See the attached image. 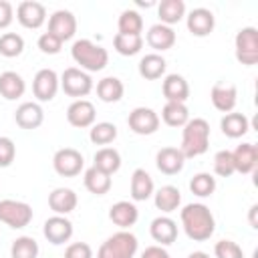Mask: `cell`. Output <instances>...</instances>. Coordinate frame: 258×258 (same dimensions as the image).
Listing matches in <instances>:
<instances>
[{"label": "cell", "mask_w": 258, "mask_h": 258, "mask_svg": "<svg viewBox=\"0 0 258 258\" xmlns=\"http://www.w3.org/2000/svg\"><path fill=\"white\" fill-rule=\"evenodd\" d=\"M179 218H181V226H183L185 236L189 240H194V242H206V240H210L212 234H214V230H216L214 214L204 204H187L181 210Z\"/></svg>", "instance_id": "obj_1"}, {"label": "cell", "mask_w": 258, "mask_h": 258, "mask_svg": "<svg viewBox=\"0 0 258 258\" xmlns=\"http://www.w3.org/2000/svg\"><path fill=\"white\" fill-rule=\"evenodd\" d=\"M208 145H210V123L202 117L189 119L183 125V131H181L179 151L183 153V157L185 159L187 157H198V155L208 151Z\"/></svg>", "instance_id": "obj_2"}, {"label": "cell", "mask_w": 258, "mask_h": 258, "mask_svg": "<svg viewBox=\"0 0 258 258\" xmlns=\"http://www.w3.org/2000/svg\"><path fill=\"white\" fill-rule=\"evenodd\" d=\"M71 56L77 64H81V71L85 73H97L103 71L109 62V52L101 44H95L89 38H81L73 42Z\"/></svg>", "instance_id": "obj_3"}, {"label": "cell", "mask_w": 258, "mask_h": 258, "mask_svg": "<svg viewBox=\"0 0 258 258\" xmlns=\"http://www.w3.org/2000/svg\"><path fill=\"white\" fill-rule=\"evenodd\" d=\"M137 248H139V242H137L135 234L121 230V232L109 236L101 244L97 258H133Z\"/></svg>", "instance_id": "obj_4"}, {"label": "cell", "mask_w": 258, "mask_h": 258, "mask_svg": "<svg viewBox=\"0 0 258 258\" xmlns=\"http://www.w3.org/2000/svg\"><path fill=\"white\" fill-rule=\"evenodd\" d=\"M32 220V208L26 202H18V200H0V222L20 230L26 228Z\"/></svg>", "instance_id": "obj_5"}, {"label": "cell", "mask_w": 258, "mask_h": 258, "mask_svg": "<svg viewBox=\"0 0 258 258\" xmlns=\"http://www.w3.org/2000/svg\"><path fill=\"white\" fill-rule=\"evenodd\" d=\"M234 44H236L238 62H242L246 67H252L258 62V30L254 26L240 28L234 38Z\"/></svg>", "instance_id": "obj_6"}, {"label": "cell", "mask_w": 258, "mask_h": 258, "mask_svg": "<svg viewBox=\"0 0 258 258\" xmlns=\"http://www.w3.org/2000/svg\"><path fill=\"white\" fill-rule=\"evenodd\" d=\"M60 87L69 97L83 99L93 91V79L89 73H85L77 67H69L60 75Z\"/></svg>", "instance_id": "obj_7"}, {"label": "cell", "mask_w": 258, "mask_h": 258, "mask_svg": "<svg viewBox=\"0 0 258 258\" xmlns=\"http://www.w3.org/2000/svg\"><path fill=\"white\" fill-rule=\"evenodd\" d=\"M83 165H85V159H83L81 151H77L73 147H62L52 157V167L62 177H75V175H79L81 169H83Z\"/></svg>", "instance_id": "obj_8"}, {"label": "cell", "mask_w": 258, "mask_h": 258, "mask_svg": "<svg viewBox=\"0 0 258 258\" xmlns=\"http://www.w3.org/2000/svg\"><path fill=\"white\" fill-rule=\"evenodd\" d=\"M127 125L137 135H151L159 129V115L149 107H135L127 117Z\"/></svg>", "instance_id": "obj_9"}, {"label": "cell", "mask_w": 258, "mask_h": 258, "mask_svg": "<svg viewBox=\"0 0 258 258\" xmlns=\"http://www.w3.org/2000/svg\"><path fill=\"white\" fill-rule=\"evenodd\" d=\"M50 34H54L60 42L71 40L77 32V18L71 10H56L50 14L48 18V30Z\"/></svg>", "instance_id": "obj_10"}, {"label": "cell", "mask_w": 258, "mask_h": 258, "mask_svg": "<svg viewBox=\"0 0 258 258\" xmlns=\"http://www.w3.org/2000/svg\"><path fill=\"white\" fill-rule=\"evenodd\" d=\"M58 85H60V79L58 75L52 71V69H40L36 75H34V81H32V93L38 101H52L56 91H58Z\"/></svg>", "instance_id": "obj_11"}, {"label": "cell", "mask_w": 258, "mask_h": 258, "mask_svg": "<svg viewBox=\"0 0 258 258\" xmlns=\"http://www.w3.org/2000/svg\"><path fill=\"white\" fill-rule=\"evenodd\" d=\"M42 234H44V238H46L50 244H54V246L64 244V242H69L71 236H73V222H71L69 218H64V216H56V214H54V216H50V218L44 222Z\"/></svg>", "instance_id": "obj_12"}, {"label": "cell", "mask_w": 258, "mask_h": 258, "mask_svg": "<svg viewBox=\"0 0 258 258\" xmlns=\"http://www.w3.org/2000/svg\"><path fill=\"white\" fill-rule=\"evenodd\" d=\"M67 121L79 129L93 127L95 125V105L87 99H75L67 109Z\"/></svg>", "instance_id": "obj_13"}, {"label": "cell", "mask_w": 258, "mask_h": 258, "mask_svg": "<svg viewBox=\"0 0 258 258\" xmlns=\"http://www.w3.org/2000/svg\"><path fill=\"white\" fill-rule=\"evenodd\" d=\"M16 18L24 28H40L46 20V8L40 2L24 0L16 8Z\"/></svg>", "instance_id": "obj_14"}, {"label": "cell", "mask_w": 258, "mask_h": 258, "mask_svg": "<svg viewBox=\"0 0 258 258\" xmlns=\"http://www.w3.org/2000/svg\"><path fill=\"white\" fill-rule=\"evenodd\" d=\"M212 105L222 113H232L238 103V89L232 83H216L210 91Z\"/></svg>", "instance_id": "obj_15"}, {"label": "cell", "mask_w": 258, "mask_h": 258, "mask_svg": "<svg viewBox=\"0 0 258 258\" xmlns=\"http://www.w3.org/2000/svg\"><path fill=\"white\" fill-rule=\"evenodd\" d=\"M155 165L165 175H175L183 169L185 157L179 151V147H161L155 155Z\"/></svg>", "instance_id": "obj_16"}, {"label": "cell", "mask_w": 258, "mask_h": 258, "mask_svg": "<svg viewBox=\"0 0 258 258\" xmlns=\"http://www.w3.org/2000/svg\"><path fill=\"white\" fill-rule=\"evenodd\" d=\"M161 91H163V97L167 99V103H185L189 97V85L177 73H171L163 79Z\"/></svg>", "instance_id": "obj_17"}, {"label": "cell", "mask_w": 258, "mask_h": 258, "mask_svg": "<svg viewBox=\"0 0 258 258\" xmlns=\"http://www.w3.org/2000/svg\"><path fill=\"white\" fill-rule=\"evenodd\" d=\"M216 26L214 12L208 8H194L187 14V30L194 36H208Z\"/></svg>", "instance_id": "obj_18"}, {"label": "cell", "mask_w": 258, "mask_h": 258, "mask_svg": "<svg viewBox=\"0 0 258 258\" xmlns=\"http://www.w3.org/2000/svg\"><path fill=\"white\" fill-rule=\"evenodd\" d=\"M234 159V169L238 173H252L258 165V149L254 143H240L232 151Z\"/></svg>", "instance_id": "obj_19"}, {"label": "cell", "mask_w": 258, "mask_h": 258, "mask_svg": "<svg viewBox=\"0 0 258 258\" xmlns=\"http://www.w3.org/2000/svg\"><path fill=\"white\" fill-rule=\"evenodd\" d=\"M137 218H139V210L133 202L121 200V202H117L109 208V220L115 226H119L121 230H127L129 226H133L137 222Z\"/></svg>", "instance_id": "obj_20"}, {"label": "cell", "mask_w": 258, "mask_h": 258, "mask_svg": "<svg viewBox=\"0 0 258 258\" xmlns=\"http://www.w3.org/2000/svg\"><path fill=\"white\" fill-rule=\"evenodd\" d=\"M149 234H151V238H153L159 246H169V244H173L175 238H177V224H175L171 218H167V216H159V218H155V220L151 222Z\"/></svg>", "instance_id": "obj_21"}, {"label": "cell", "mask_w": 258, "mask_h": 258, "mask_svg": "<svg viewBox=\"0 0 258 258\" xmlns=\"http://www.w3.org/2000/svg\"><path fill=\"white\" fill-rule=\"evenodd\" d=\"M14 121H16V125L22 127V129H36V127H40L42 121H44V111H42V107H40L38 103H30V101H28V103H22V105L16 109Z\"/></svg>", "instance_id": "obj_22"}, {"label": "cell", "mask_w": 258, "mask_h": 258, "mask_svg": "<svg viewBox=\"0 0 258 258\" xmlns=\"http://www.w3.org/2000/svg\"><path fill=\"white\" fill-rule=\"evenodd\" d=\"M77 194L71 187H56L48 194V206L56 216H67L77 208Z\"/></svg>", "instance_id": "obj_23"}, {"label": "cell", "mask_w": 258, "mask_h": 258, "mask_svg": "<svg viewBox=\"0 0 258 258\" xmlns=\"http://www.w3.org/2000/svg\"><path fill=\"white\" fill-rule=\"evenodd\" d=\"M147 44L155 50H167L175 44V30L171 26H165L161 22L153 24L149 30H147Z\"/></svg>", "instance_id": "obj_24"}, {"label": "cell", "mask_w": 258, "mask_h": 258, "mask_svg": "<svg viewBox=\"0 0 258 258\" xmlns=\"http://www.w3.org/2000/svg\"><path fill=\"white\" fill-rule=\"evenodd\" d=\"M220 129H222V133L226 137L238 139V137H242V135H246L250 131V121H248V117L244 113H234L232 111V113H226L222 117Z\"/></svg>", "instance_id": "obj_25"}, {"label": "cell", "mask_w": 258, "mask_h": 258, "mask_svg": "<svg viewBox=\"0 0 258 258\" xmlns=\"http://www.w3.org/2000/svg\"><path fill=\"white\" fill-rule=\"evenodd\" d=\"M26 91V83L24 79L14 73V71H4L0 75V95L6 99V101H16L24 95Z\"/></svg>", "instance_id": "obj_26"}, {"label": "cell", "mask_w": 258, "mask_h": 258, "mask_svg": "<svg viewBox=\"0 0 258 258\" xmlns=\"http://www.w3.org/2000/svg\"><path fill=\"white\" fill-rule=\"evenodd\" d=\"M151 196H153V179L143 167H137L131 175V198L133 202H145Z\"/></svg>", "instance_id": "obj_27"}, {"label": "cell", "mask_w": 258, "mask_h": 258, "mask_svg": "<svg viewBox=\"0 0 258 258\" xmlns=\"http://www.w3.org/2000/svg\"><path fill=\"white\" fill-rule=\"evenodd\" d=\"M165 67H167V62L161 54L149 52L139 60V75L147 81H155L165 73Z\"/></svg>", "instance_id": "obj_28"}, {"label": "cell", "mask_w": 258, "mask_h": 258, "mask_svg": "<svg viewBox=\"0 0 258 258\" xmlns=\"http://www.w3.org/2000/svg\"><path fill=\"white\" fill-rule=\"evenodd\" d=\"M157 14H159L161 24L171 26L185 16V2L183 0H163L157 6Z\"/></svg>", "instance_id": "obj_29"}, {"label": "cell", "mask_w": 258, "mask_h": 258, "mask_svg": "<svg viewBox=\"0 0 258 258\" xmlns=\"http://www.w3.org/2000/svg\"><path fill=\"white\" fill-rule=\"evenodd\" d=\"M181 204V194L175 185H161L157 191H155V208L169 214V212H175Z\"/></svg>", "instance_id": "obj_30"}, {"label": "cell", "mask_w": 258, "mask_h": 258, "mask_svg": "<svg viewBox=\"0 0 258 258\" xmlns=\"http://www.w3.org/2000/svg\"><path fill=\"white\" fill-rule=\"evenodd\" d=\"M123 93H125V87H123V83L117 77H105V79H101L97 83V95L105 103H117V101H121Z\"/></svg>", "instance_id": "obj_31"}, {"label": "cell", "mask_w": 258, "mask_h": 258, "mask_svg": "<svg viewBox=\"0 0 258 258\" xmlns=\"http://www.w3.org/2000/svg\"><path fill=\"white\" fill-rule=\"evenodd\" d=\"M97 169H101L103 173L107 175H113L115 171H119L121 167V155L117 149L113 147H101L97 153H95V163H93Z\"/></svg>", "instance_id": "obj_32"}, {"label": "cell", "mask_w": 258, "mask_h": 258, "mask_svg": "<svg viewBox=\"0 0 258 258\" xmlns=\"http://www.w3.org/2000/svg\"><path fill=\"white\" fill-rule=\"evenodd\" d=\"M85 187L95 196H105L111 189V175L103 173L93 165L85 171Z\"/></svg>", "instance_id": "obj_33"}, {"label": "cell", "mask_w": 258, "mask_h": 258, "mask_svg": "<svg viewBox=\"0 0 258 258\" xmlns=\"http://www.w3.org/2000/svg\"><path fill=\"white\" fill-rule=\"evenodd\" d=\"M161 119L169 127H183L189 121V111L185 103H165L161 109Z\"/></svg>", "instance_id": "obj_34"}, {"label": "cell", "mask_w": 258, "mask_h": 258, "mask_svg": "<svg viewBox=\"0 0 258 258\" xmlns=\"http://www.w3.org/2000/svg\"><path fill=\"white\" fill-rule=\"evenodd\" d=\"M113 46L119 54L123 56H133L141 50L143 46V36L141 34H121L117 32L115 38H113Z\"/></svg>", "instance_id": "obj_35"}, {"label": "cell", "mask_w": 258, "mask_h": 258, "mask_svg": "<svg viewBox=\"0 0 258 258\" xmlns=\"http://www.w3.org/2000/svg\"><path fill=\"white\" fill-rule=\"evenodd\" d=\"M117 137V127L109 121H101V123H95L91 127V133H89V139L95 143V145H109L113 143Z\"/></svg>", "instance_id": "obj_36"}, {"label": "cell", "mask_w": 258, "mask_h": 258, "mask_svg": "<svg viewBox=\"0 0 258 258\" xmlns=\"http://www.w3.org/2000/svg\"><path fill=\"white\" fill-rule=\"evenodd\" d=\"M12 258H36L38 256V242L30 236H20L10 246Z\"/></svg>", "instance_id": "obj_37"}, {"label": "cell", "mask_w": 258, "mask_h": 258, "mask_svg": "<svg viewBox=\"0 0 258 258\" xmlns=\"http://www.w3.org/2000/svg\"><path fill=\"white\" fill-rule=\"evenodd\" d=\"M119 32L121 34H141L143 30V18L137 10H123L119 16Z\"/></svg>", "instance_id": "obj_38"}, {"label": "cell", "mask_w": 258, "mask_h": 258, "mask_svg": "<svg viewBox=\"0 0 258 258\" xmlns=\"http://www.w3.org/2000/svg\"><path fill=\"white\" fill-rule=\"evenodd\" d=\"M24 50V38L16 32H4L0 36V54L6 58H14L22 54Z\"/></svg>", "instance_id": "obj_39"}, {"label": "cell", "mask_w": 258, "mask_h": 258, "mask_svg": "<svg viewBox=\"0 0 258 258\" xmlns=\"http://www.w3.org/2000/svg\"><path fill=\"white\" fill-rule=\"evenodd\" d=\"M189 189L191 194H196L198 198H208L214 194L216 189V177L210 175V173H196L191 179H189Z\"/></svg>", "instance_id": "obj_40"}, {"label": "cell", "mask_w": 258, "mask_h": 258, "mask_svg": "<svg viewBox=\"0 0 258 258\" xmlns=\"http://www.w3.org/2000/svg\"><path fill=\"white\" fill-rule=\"evenodd\" d=\"M214 171L220 177H230L232 173H236L234 169V159H232V151L222 149L214 155Z\"/></svg>", "instance_id": "obj_41"}, {"label": "cell", "mask_w": 258, "mask_h": 258, "mask_svg": "<svg viewBox=\"0 0 258 258\" xmlns=\"http://www.w3.org/2000/svg\"><path fill=\"white\" fill-rule=\"evenodd\" d=\"M214 254H216V258H244L242 248L236 242H232V240H220V242H216Z\"/></svg>", "instance_id": "obj_42"}, {"label": "cell", "mask_w": 258, "mask_h": 258, "mask_svg": "<svg viewBox=\"0 0 258 258\" xmlns=\"http://www.w3.org/2000/svg\"><path fill=\"white\" fill-rule=\"evenodd\" d=\"M16 157V145L10 137L0 135V167H8Z\"/></svg>", "instance_id": "obj_43"}, {"label": "cell", "mask_w": 258, "mask_h": 258, "mask_svg": "<svg viewBox=\"0 0 258 258\" xmlns=\"http://www.w3.org/2000/svg\"><path fill=\"white\" fill-rule=\"evenodd\" d=\"M38 48H40L44 54H58L60 48H62V42H60L54 34L42 32V34L38 36Z\"/></svg>", "instance_id": "obj_44"}, {"label": "cell", "mask_w": 258, "mask_h": 258, "mask_svg": "<svg viewBox=\"0 0 258 258\" xmlns=\"http://www.w3.org/2000/svg\"><path fill=\"white\" fill-rule=\"evenodd\" d=\"M64 258H93V250L87 242H73L67 246Z\"/></svg>", "instance_id": "obj_45"}, {"label": "cell", "mask_w": 258, "mask_h": 258, "mask_svg": "<svg viewBox=\"0 0 258 258\" xmlns=\"http://www.w3.org/2000/svg\"><path fill=\"white\" fill-rule=\"evenodd\" d=\"M14 18V10H12V4L6 2V0H0V28H8L10 22Z\"/></svg>", "instance_id": "obj_46"}, {"label": "cell", "mask_w": 258, "mask_h": 258, "mask_svg": "<svg viewBox=\"0 0 258 258\" xmlns=\"http://www.w3.org/2000/svg\"><path fill=\"white\" fill-rule=\"evenodd\" d=\"M141 258H171L163 246H147L141 252Z\"/></svg>", "instance_id": "obj_47"}, {"label": "cell", "mask_w": 258, "mask_h": 258, "mask_svg": "<svg viewBox=\"0 0 258 258\" xmlns=\"http://www.w3.org/2000/svg\"><path fill=\"white\" fill-rule=\"evenodd\" d=\"M256 212H258V206L254 204V206L250 208V226H252V228H258V222H256Z\"/></svg>", "instance_id": "obj_48"}, {"label": "cell", "mask_w": 258, "mask_h": 258, "mask_svg": "<svg viewBox=\"0 0 258 258\" xmlns=\"http://www.w3.org/2000/svg\"><path fill=\"white\" fill-rule=\"evenodd\" d=\"M187 258H210V254H206V252H191Z\"/></svg>", "instance_id": "obj_49"}]
</instances>
